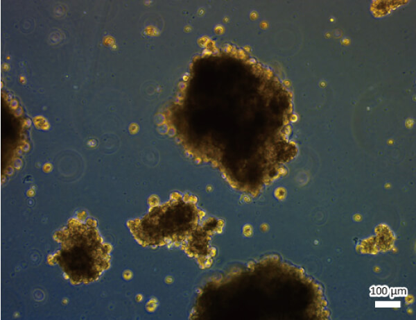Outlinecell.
<instances>
[{
	"mask_svg": "<svg viewBox=\"0 0 416 320\" xmlns=\"http://www.w3.org/2000/svg\"><path fill=\"white\" fill-rule=\"evenodd\" d=\"M55 239L61 243V250L55 262L60 265L73 283H89L98 278L109 267L110 247L102 242L98 230L92 224L73 219Z\"/></svg>",
	"mask_w": 416,
	"mask_h": 320,
	"instance_id": "6da1fadb",
	"label": "cell"
}]
</instances>
